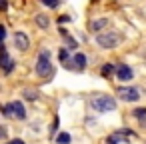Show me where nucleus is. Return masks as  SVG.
Here are the masks:
<instances>
[{
	"label": "nucleus",
	"instance_id": "obj_1",
	"mask_svg": "<svg viewBox=\"0 0 146 144\" xmlns=\"http://www.w3.org/2000/svg\"><path fill=\"white\" fill-rule=\"evenodd\" d=\"M90 106L96 112H110V110L116 108V100L112 96H106V94H96V96H92Z\"/></svg>",
	"mask_w": 146,
	"mask_h": 144
},
{
	"label": "nucleus",
	"instance_id": "obj_2",
	"mask_svg": "<svg viewBox=\"0 0 146 144\" xmlns=\"http://www.w3.org/2000/svg\"><path fill=\"white\" fill-rule=\"evenodd\" d=\"M120 40H122V36L118 32H114V30L112 32H100V34H96V44L100 48H106V50L116 48L120 44Z\"/></svg>",
	"mask_w": 146,
	"mask_h": 144
},
{
	"label": "nucleus",
	"instance_id": "obj_3",
	"mask_svg": "<svg viewBox=\"0 0 146 144\" xmlns=\"http://www.w3.org/2000/svg\"><path fill=\"white\" fill-rule=\"evenodd\" d=\"M52 72V64H50V50H42L38 54V60H36V74L40 78H46L48 74Z\"/></svg>",
	"mask_w": 146,
	"mask_h": 144
},
{
	"label": "nucleus",
	"instance_id": "obj_4",
	"mask_svg": "<svg viewBox=\"0 0 146 144\" xmlns=\"http://www.w3.org/2000/svg\"><path fill=\"white\" fill-rule=\"evenodd\" d=\"M116 94H118L122 100H126V102H138V100H140V90L134 88V86H120V88L116 90Z\"/></svg>",
	"mask_w": 146,
	"mask_h": 144
},
{
	"label": "nucleus",
	"instance_id": "obj_5",
	"mask_svg": "<svg viewBox=\"0 0 146 144\" xmlns=\"http://www.w3.org/2000/svg\"><path fill=\"white\" fill-rule=\"evenodd\" d=\"M14 46L18 48V50H28L30 48V38H28V34L26 32H22V30H16L14 32Z\"/></svg>",
	"mask_w": 146,
	"mask_h": 144
},
{
	"label": "nucleus",
	"instance_id": "obj_6",
	"mask_svg": "<svg viewBox=\"0 0 146 144\" xmlns=\"http://www.w3.org/2000/svg\"><path fill=\"white\" fill-rule=\"evenodd\" d=\"M10 104V116L12 118H18V120H24L26 118V108L20 100H14V102H8Z\"/></svg>",
	"mask_w": 146,
	"mask_h": 144
},
{
	"label": "nucleus",
	"instance_id": "obj_7",
	"mask_svg": "<svg viewBox=\"0 0 146 144\" xmlns=\"http://www.w3.org/2000/svg\"><path fill=\"white\" fill-rule=\"evenodd\" d=\"M116 76H118V80H122V82H128V80H132L134 72H132V68H130L128 64H118Z\"/></svg>",
	"mask_w": 146,
	"mask_h": 144
},
{
	"label": "nucleus",
	"instance_id": "obj_8",
	"mask_svg": "<svg viewBox=\"0 0 146 144\" xmlns=\"http://www.w3.org/2000/svg\"><path fill=\"white\" fill-rule=\"evenodd\" d=\"M108 26V18H98V20H92L90 22V30L92 32H100L102 28Z\"/></svg>",
	"mask_w": 146,
	"mask_h": 144
},
{
	"label": "nucleus",
	"instance_id": "obj_9",
	"mask_svg": "<svg viewBox=\"0 0 146 144\" xmlns=\"http://www.w3.org/2000/svg\"><path fill=\"white\" fill-rule=\"evenodd\" d=\"M72 62H74V68H76V70H84V68H86V56H84L82 52L74 54Z\"/></svg>",
	"mask_w": 146,
	"mask_h": 144
},
{
	"label": "nucleus",
	"instance_id": "obj_10",
	"mask_svg": "<svg viewBox=\"0 0 146 144\" xmlns=\"http://www.w3.org/2000/svg\"><path fill=\"white\" fill-rule=\"evenodd\" d=\"M12 68H14V60L10 58V54H8V50L4 48V74H8V72H12Z\"/></svg>",
	"mask_w": 146,
	"mask_h": 144
},
{
	"label": "nucleus",
	"instance_id": "obj_11",
	"mask_svg": "<svg viewBox=\"0 0 146 144\" xmlns=\"http://www.w3.org/2000/svg\"><path fill=\"white\" fill-rule=\"evenodd\" d=\"M60 34H62V38H64V42L68 44V50H70V48H76V40H74L66 30H60Z\"/></svg>",
	"mask_w": 146,
	"mask_h": 144
},
{
	"label": "nucleus",
	"instance_id": "obj_12",
	"mask_svg": "<svg viewBox=\"0 0 146 144\" xmlns=\"http://www.w3.org/2000/svg\"><path fill=\"white\" fill-rule=\"evenodd\" d=\"M36 24H38L40 28H48V26H50V18L44 16V14H38V16H36Z\"/></svg>",
	"mask_w": 146,
	"mask_h": 144
},
{
	"label": "nucleus",
	"instance_id": "obj_13",
	"mask_svg": "<svg viewBox=\"0 0 146 144\" xmlns=\"http://www.w3.org/2000/svg\"><path fill=\"white\" fill-rule=\"evenodd\" d=\"M114 70H118V66H114L112 62H108V64H104V66H102V70H100V72H102V76H112V72H114Z\"/></svg>",
	"mask_w": 146,
	"mask_h": 144
},
{
	"label": "nucleus",
	"instance_id": "obj_14",
	"mask_svg": "<svg viewBox=\"0 0 146 144\" xmlns=\"http://www.w3.org/2000/svg\"><path fill=\"white\" fill-rule=\"evenodd\" d=\"M70 134L68 132H60L58 136H56V144H70Z\"/></svg>",
	"mask_w": 146,
	"mask_h": 144
},
{
	"label": "nucleus",
	"instance_id": "obj_15",
	"mask_svg": "<svg viewBox=\"0 0 146 144\" xmlns=\"http://www.w3.org/2000/svg\"><path fill=\"white\" fill-rule=\"evenodd\" d=\"M58 58H60V62H62V64H68V60H70V52H68V48H60Z\"/></svg>",
	"mask_w": 146,
	"mask_h": 144
},
{
	"label": "nucleus",
	"instance_id": "obj_16",
	"mask_svg": "<svg viewBox=\"0 0 146 144\" xmlns=\"http://www.w3.org/2000/svg\"><path fill=\"white\" fill-rule=\"evenodd\" d=\"M22 94H24L26 100H36V98H38V90H30V88H26Z\"/></svg>",
	"mask_w": 146,
	"mask_h": 144
},
{
	"label": "nucleus",
	"instance_id": "obj_17",
	"mask_svg": "<svg viewBox=\"0 0 146 144\" xmlns=\"http://www.w3.org/2000/svg\"><path fill=\"white\" fill-rule=\"evenodd\" d=\"M134 116H136L140 122L146 120V108H136V110H134Z\"/></svg>",
	"mask_w": 146,
	"mask_h": 144
},
{
	"label": "nucleus",
	"instance_id": "obj_18",
	"mask_svg": "<svg viewBox=\"0 0 146 144\" xmlns=\"http://www.w3.org/2000/svg\"><path fill=\"white\" fill-rule=\"evenodd\" d=\"M42 4L48 6V8H56V6L60 4V0H42Z\"/></svg>",
	"mask_w": 146,
	"mask_h": 144
},
{
	"label": "nucleus",
	"instance_id": "obj_19",
	"mask_svg": "<svg viewBox=\"0 0 146 144\" xmlns=\"http://www.w3.org/2000/svg\"><path fill=\"white\" fill-rule=\"evenodd\" d=\"M56 130H58V116H54V122H52V128H50V132H52V134H56Z\"/></svg>",
	"mask_w": 146,
	"mask_h": 144
},
{
	"label": "nucleus",
	"instance_id": "obj_20",
	"mask_svg": "<svg viewBox=\"0 0 146 144\" xmlns=\"http://www.w3.org/2000/svg\"><path fill=\"white\" fill-rule=\"evenodd\" d=\"M6 144H24V140H22V138H14V140L6 142Z\"/></svg>",
	"mask_w": 146,
	"mask_h": 144
},
{
	"label": "nucleus",
	"instance_id": "obj_21",
	"mask_svg": "<svg viewBox=\"0 0 146 144\" xmlns=\"http://www.w3.org/2000/svg\"><path fill=\"white\" fill-rule=\"evenodd\" d=\"M60 24H64V22H70V16H60V20H58Z\"/></svg>",
	"mask_w": 146,
	"mask_h": 144
},
{
	"label": "nucleus",
	"instance_id": "obj_22",
	"mask_svg": "<svg viewBox=\"0 0 146 144\" xmlns=\"http://www.w3.org/2000/svg\"><path fill=\"white\" fill-rule=\"evenodd\" d=\"M8 8V2H6V0H2V10H6Z\"/></svg>",
	"mask_w": 146,
	"mask_h": 144
}]
</instances>
